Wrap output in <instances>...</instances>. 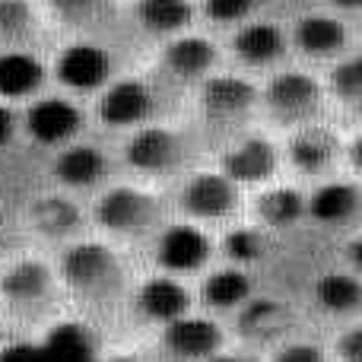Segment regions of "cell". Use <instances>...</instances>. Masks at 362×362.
<instances>
[{"mask_svg": "<svg viewBox=\"0 0 362 362\" xmlns=\"http://www.w3.org/2000/svg\"><path fill=\"white\" fill-rule=\"evenodd\" d=\"M325 344L331 362H362V318L337 325Z\"/></svg>", "mask_w": 362, "mask_h": 362, "instance_id": "34", "label": "cell"}, {"mask_svg": "<svg viewBox=\"0 0 362 362\" xmlns=\"http://www.w3.org/2000/svg\"><path fill=\"white\" fill-rule=\"evenodd\" d=\"M321 89L331 112L350 115L356 118L362 108V54L350 51V54L337 57L334 64H327L325 70H318Z\"/></svg>", "mask_w": 362, "mask_h": 362, "instance_id": "31", "label": "cell"}, {"mask_svg": "<svg viewBox=\"0 0 362 362\" xmlns=\"http://www.w3.org/2000/svg\"><path fill=\"white\" fill-rule=\"evenodd\" d=\"M362 185L353 175H334L305 187V223L344 238L359 229Z\"/></svg>", "mask_w": 362, "mask_h": 362, "instance_id": "23", "label": "cell"}, {"mask_svg": "<svg viewBox=\"0 0 362 362\" xmlns=\"http://www.w3.org/2000/svg\"><path fill=\"white\" fill-rule=\"evenodd\" d=\"M197 4V25H210L213 32H232L235 25L261 16L264 0H194Z\"/></svg>", "mask_w": 362, "mask_h": 362, "instance_id": "32", "label": "cell"}, {"mask_svg": "<svg viewBox=\"0 0 362 362\" xmlns=\"http://www.w3.org/2000/svg\"><path fill=\"white\" fill-rule=\"evenodd\" d=\"M219 45H223L226 67L238 70V74H248L255 80H261L264 74L293 61L286 23L270 19L264 13L248 19V23L235 25L232 32H226V42H219Z\"/></svg>", "mask_w": 362, "mask_h": 362, "instance_id": "18", "label": "cell"}, {"mask_svg": "<svg viewBox=\"0 0 362 362\" xmlns=\"http://www.w3.org/2000/svg\"><path fill=\"white\" fill-rule=\"evenodd\" d=\"M245 219L261 226L274 238L305 226V185L276 178L257 191H248L245 194Z\"/></svg>", "mask_w": 362, "mask_h": 362, "instance_id": "25", "label": "cell"}, {"mask_svg": "<svg viewBox=\"0 0 362 362\" xmlns=\"http://www.w3.org/2000/svg\"><path fill=\"white\" fill-rule=\"evenodd\" d=\"M308 312L331 321L334 327L356 321L362 312V276L350 267H327L308 286Z\"/></svg>", "mask_w": 362, "mask_h": 362, "instance_id": "27", "label": "cell"}, {"mask_svg": "<svg viewBox=\"0 0 362 362\" xmlns=\"http://www.w3.org/2000/svg\"><path fill=\"white\" fill-rule=\"evenodd\" d=\"M191 289H194V308L223 321V325L261 293L255 270L235 267V264H226V261H213L191 283Z\"/></svg>", "mask_w": 362, "mask_h": 362, "instance_id": "24", "label": "cell"}, {"mask_svg": "<svg viewBox=\"0 0 362 362\" xmlns=\"http://www.w3.org/2000/svg\"><path fill=\"white\" fill-rule=\"evenodd\" d=\"M48 32L38 0H0V51H42Z\"/></svg>", "mask_w": 362, "mask_h": 362, "instance_id": "29", "label": "cell"}, {"mask_svg": "<svg viewBox=\"0 0 362 362\" xmlns=\"http://www.w3.org/2000/svg\"><path fill=\"white\" fill-rule=\"evenodd\" d=\"M286 32H289V54H293V61H299L302 67H312V70H325L337 57L356 51L350 19L337 16L331 10L302 13V16H296L286 25Z\"/></svg>", "mask_w": 362, "mask_h": 362, "instance_id": "21", "label": "cell"}, {"mask_svg": "<svg viewBox=\"0 0 362 362\" xmlns=\"http://www.w3.org/2000/svg\"><path fill=\"white\" fill-rule=\"evenodd\" d=\"M89 232L124 251H144L172 216L169 191L118 175L86 200Z\"/></svg>", "mask_w": 362, "mask_h": 362, "instance_id": "3", "label": "cell"}, {"mask_svg": "<svg viewBox=\"0 0 362 362\" xmlns=\"http://www.w3.org/2000/svg\"><path fill=\"white\" fill-rule=\"evenodd\" d=\"M197 137L226 144L229 137L257 124V80L232 67H219L191 93Z\"/></svg>", "mask_w": 362, "mask_h": 362, "instance_id": "6", "label": "cell"}, {"mask_svg": "<svg viewBox=\"0 0 362 362\" xmlns=\"http://www.w3.org/2000/svg\"><path fill=\"white\" fill-rule=\"evenodd\" d=\"M124 29L163 45L181 32L197 29V4L194 0H124Z\"/></svg>", "mask_w": 362, "mask_h": 362, "instance_id": "26", "label": "cell"}, {"mask_svg": "<svg viewBox=\"0 0 362 362\" xmlns=\"http://www.w3.org/2000/svg\"><path fill=\"white\" fill-rule=\"evenodd\" d=\"M169 204L172 216L197 223L210 232L226 229L245 216V191L232 185L213 163H200L181 175L169 187Z\"/></svg>", "mask_w": 362, "mask_h": 362, "instance_id": "8", "label": "cell"}, {"mask_svg": "<svg viewBox=\"0 0 362 362\" xmlns=\"http://www.w3.org/2000/svg\"><path fill=\"white\" fill-rule=\"evenodd\" d=\"M19 219H23L25 238L35 242V248L48 251V255H54L57 248L76 242V238L89 235L86 200L74 197L67 191H57L51 185L25 200Z\"/></svg>", "mask_w": 362, "mask_h": 362, "instance_id": "14", "label": "cell"}, {"mask_svg": "<svg viewBox=\"0 0 362 362\" xmlns=\"http://www.w3.org/2000/svg\"><path fill=\"white\" fill-rule=\"evenodd\" d=\"M325 10H331V13H337V16H344V19H356L359 16V10H362V0H325Z\"/></svg>", "mask_w": 362, "mask_h": 362, "instance_id": "37", "label": "cell"}, {"mask_svg": "<svg viewBox=\"0 0 362 362\" xmlns=\"http://www.w3.org/2000/svg\"><path fill=\"white\" fill-rule=\"evenodd\" d=\"M270 251H274V235H267L261 226H255L245 216L216 232V261L235 264V267L257 274L267 264Z\"/></svg>", "mask_w": 362, "mask_h": 362, "instance_id": "30", "label": "cell"}, {"mask_svg": "<svg viewBox=\"0 0 362 362\" xmlns=\"http://www.w3.org/2000/svg\"><path fill=\"white\" fill-rule=\"evenodd\" d=\"M45 23L61 38L112 42L124 29V0H38Z\"/></svg>", "mask_w": 362, "mask_h": 362, "instance_id": "22", "label": "cell"}, {"mask_svg": "<svg viewBox=\"0 0 362 362\" xmlns=\"http://www.w3.org/2000/svg\"><path fill=\"white\" fill-rule=\"evenodd\" d=\"M206 362H264L261 353H251V350H245V346H235V344H226L223 350L216 353L213 359H206Z\"/></svg>", "mask_w": 362, "mask_h": 362, "instance_id": "36", "label": "cell"}, {"mask_svg": "<svg viewBox=\"0 0 362 362\" xmlns=\"http://www.w3.org/2000/svg\"><path fill=\"white\" fill-rule=\"evenodd\" d=\"M219 67H226L219 38L210 35V32L191 29V32H181V35L169 38V42L156 45L153 67L146 74L163 89H169L175 95V93H194Z\"/></svg>", "mask_w": 362, "mask_h": 362, "instance_id": "12", "label": "cell"}, {"mask_svg": "<svg viewBox=\"0 0 362 362\" xmlns=\"http://www.w3.org/2000/svg\"><path fill=\"white\" fill-rule=\"evenodd\" d=\"M187 312H194L191 283L159 274V270H146V274H137V280H134L121 327H137V331L150 334Z\"/></svg>", "mask_w": 362, "mask_h": 362, "instance_id": "20", "label": "cell"}, {"mask_svg": "<svg viewBox=\"0 0 362 362\" xmlns=\"http://www.w3.org/2000/svg\"><path fill=\"white\" fill-rule=\"evenodd\" d=\"M327 99L318 70L302 64H283L257 80V124L276 137L293 127L327 118Z\"/></svg>", "mask_w": 362, "mask_h": 362, "instance_id": "5", "label": "cell"}, {"mask_svg": "<svg viewBox=\"0 0 362 362\" xmlns=\"http://www.w3.org/2000/svg\"><path fill=\"white\" fill-rule=\"evenodd\" d=\"M51 89L45 51H0V102L19 108Z\"/></svg>", "mask_w": 362, "mask_h": 362, "instance_id": "28", "label": "cell"}, {"mask_svg": "<svg viewBox=\"0 0 362 362\" xmlns=\"http://www.w3.org/2000/svg\"><path fill=\"white\" fill-rule=\"evenodd\" d=\"M121 70L124 67L115 45L99 38H61V45L48 54L51 86L83 102L105 89Z\"/></svg>", "mask_w": 362, "mask_h": 362, "instance_id": "9", "label": "cell"}, {"mask_svg": "<svg viewBox=\"0 0 362 362\" xmlns=\"http://www.w3.org/2000/svg\"><path fill=\"white\" fill-rule=\"evenodd\" d=\"M226 331H229V344L264 356L283 340L302 334V312L286 299L257 293L248 305H242L226 321Z\"/></svg>", "mask_w": 362, "mask_h": 362, "instance_id": "19", "label": "cell"}, {"mask_svg": "<svg viewBox=\"0 0 362 362\" xmlns=\"http://www.w3.org/2000/svg\"><path fill=\"white\" fill-rule=\"evenodd\" d=\"M264 362H331V353H327L325 340H315L302 331L296 337L283 340L270 353H264Z\"/></svg>", "mask_w": 362, "mask_h": 362, "instance_id": "33", "label": "cell"}, {"mask_svg": "<svg viewBox=\"0 0 362 362\" xmlns=\"http://www.w3.org/2000/svg\"><path fill=\"white\" fill-rule=\"evenodd\" d=\"M344 144H346V127H340L331 118L293 127V131L280 134L283 172L305 187L334 175H346Z\"/></svg>", "mask_w": 362, "mask_h": 362, "instance_id": "11", "label": "cell"}, {"mask_svg": "<svg viewBox=\"0 0 362 362\" xmlns=\"http://www.w3.org/2000/svg\"><path fill=\"white\" fill-rule=\"evenodd\" d=\"M144 251L150 270L194 283L216 261V232L204 229L197 223H187L181 216H169Z\"/></svg>", "mask_w": 362, "mask_h": 362, "instance_id": "15", "label": "cell"}, {"mask_svg": "<svg viewBox=\"0 0 362 362\" xmlns=\"http://www.w3.org/2000/svg\"><path fill=\"white\" fill-rule=\"evenodd\" d=\"M226 344H229V331L223 321L194 308L146 334L140 353H144V362H206Z\"/></svg>", "mask_w": 362, "mask_h": 362, "instance_id": "16", "label": "cell"}, {"mask_svg": "<svg viewBox=\"0 0 362 362\" xmlns=\"http://www.w3.org/2000/svg\"><path fill=\"white\" fill-rule=\"evenodd\" d=\"M19 144V108L0 102V153Z\"/></svg>", "mask_w": 362, "mask_h": 362, "instance_id": "35", "label": "cell"}, {"mask_svg": "<svg viewBox=\"0 0 362 362\" xmlns=\"http://www.w3.org/2000/svg\"><path fill=\"white\" fill-rule=\"evenodd\" d=\"M118 175L121 169L118 159H115V150L93 140L89 134L48 153V185L57 187V191L74 194V197L89 200Z\"/></svg>", "mask_w": 362, "mask_h": 362, "instance_id": "17", "label": "cell"}, {"mask_svg": "<svg viewBox=\"0 0 362 362\" xmlns=\"http://www.w3.org/2000/svg\"><path fill=\"white\" fill-rule=\"evenodd\" d=\"M213 165L223 172L232 185H238L245 194L270 185L276 178H286L283 172V146L280 137L267 127L255 124L248 131L229 137L226 144L216 146Z\"/></svg>", "mask_w": 362, "mask_h": 362, "instance_id": "13", "label": "cell"}, {"mask_svg": "<svg viewBox=\"0 0 362 362\" xmlns=\"http://www.w3.org/2000/svg\"><path fill=\"white\" fill-rule=\"evenodd\" d=\"M67 321L54 261L48 251L19 248L0 257V334L38 344Z\"/></svg>", "mask_w": 362, "mask_h": 362, "instance_id": "2", "label": "cell"}, {"mask_svg": "<svg viewBox=\"0 0 362 362\" xmlns=\"http://www.w3.org/2000/svg\"><path fill=\"white\" fill-rule=\"evenodd\" d=\"M169 108L172 93L159 86L150 74L121 70L105 89H99L89 99V118H93V127L121 137V134L137 131L153 121L172 118Z\"/></svg>", "mask_w": 362, "mask_h": 362, "instance_id": "7", "label": "cell"}, {"mask_svg": "<svg viewBox=\"0 0 362 362\" xmlns=\"http://www.w3.org/2000/svg\"><path fill=\"white\" fill-rule=\"evenodd\" d=\"M93 131L89 102L61 89H45L42 95L19 105V140L42 153H54Z\"/></svg>", "mask_w": 362, "mask_h": 362, "instance_id": "10", "label": "cell"}, {"mask_svg": "<svg viewBox=\"0 0 362 362\" xmlns=\"http://www.w3.org/2000/svg\"><path fill=\"white\" fill-rule=\"evenodd\" d=\"M115 159L124 178L169 191L181 175L204 163V140L191 127L165 118L121 134Z\"/></svg>", "mask_w": 362, "mask_h": 362, "instance_id": "4", "label": "cell"}, {"mask_svg": "<svg viewBox=\"0 0 362 362\" xmlns=\"http://www.w3.org/2000/svg\"><path fill=\"white\" fill-rule=\"evenodd\" d=\"M67 302V318L93 331H115L124 325V308L137 280L131 251L99 235H83L51 255Z\"/></svg>", "mask_w": 362, "mask_h": 362, "instance_id": "1", "label": "cell"}]
</instances>
